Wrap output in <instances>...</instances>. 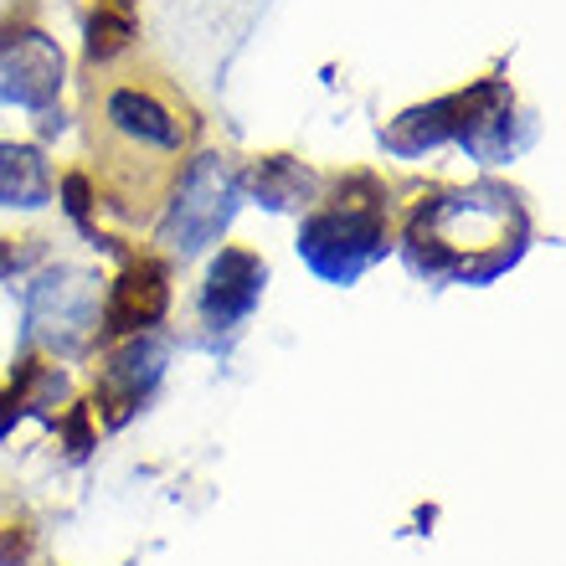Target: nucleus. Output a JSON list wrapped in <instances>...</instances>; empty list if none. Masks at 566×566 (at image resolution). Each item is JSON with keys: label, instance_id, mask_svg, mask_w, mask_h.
Instances as JSON below:
<instances>
[{"label": "nucleus", "instance_id": "nucleus-1", "mask_svg": "<svg viewBox=\"0 0 566 566\" xmlns=\"http://www.w3.org/2000/svg\"><path fill=\"white\" fill-rule=\"evenodd\" d=\"M525 253V211L500 186L443 196L432 207H418L407 227V258L418 273L432 279L490 283Z\"/></svg>", "mask_w": 566, "mask_h": 566}, {"label": "nucleus", "instance_id": "nucleus-2", "mask_svg": "<svg viewBox=\"0 0 566 566\" xmlns=\"http://www.w3.org/2000/svg\"><path fill=\"white\" fill-rule=\"evenodd\" d=\"M238 196H242V180L227 155H196L191 170L180 176L176 201L160 217V248L180 258H196L201 248H211L227 232V222H232Z\"/></svg>", "mask_w": 566, "mask_h": 566}, {"label": "nucleus", "instance_id": "nucleus-3", "mask_svg": "<svg viewBox=\"0 0 566 566\" xmlns=\"http://www.w3.org/2000/svg\"><path fill=\"white\" fill-rule=\"evenodd\" d=\"M387 211L381 201H345L304 222L298 258L325 283H356L360 273L387 258Z\"/></svg>", "mask_w": 566, "mask_h": 566}, {"label": "nucleus", "instance_id": "nucleus-4", "mask_svg": "<svg viewBox=\"0 0 566 566\" xmlns=\"http://www.w3.org/2000/svg\"><path fill=\"white\" fill-rule=\"evenodd\" d=\"M98 319H104V294L93 273L57 269L31 289V335L52 345L57 356H77L93 340Z\"/></svg>", "mask_w": 566, "mask_h": 566}, {"label": "nucleus", "instance_id": "nucleus-5", "mask_svg": "<svg viewBox=\"0 0 566 566\" xmlns=\"http://www.w3.org/2000/svg\"><path fill=\"white\" fill-rule=\"evenodd\" d=\"M62 88V52L42 31H15L0 42V98L21 108H46Z\"/></svg>", "mask_w": 566, "mask_h": 566}, {"label": "nucleus", "instance_id": "nucleus-6", "mask_svg": "<svg viewBox=\"0 0 566 566\" xmlns=\"http://www.w3.org/2000/svg\"><path fill=\"white\" fill-rule=\"evenodd\" d=\"M263 283H269L263 258L248 253V248H222V258L207 273V289H201V319L211 329H238L258 310Z\"/></svg>", "mask_w": 566, "mask_h": 566}, {"label": "nucleus", "instance_id": "nucleus-7", "mask_svg": "<svg viewBox=\"0 0 566 566\" xmlns=\"http://www.w3.org/2000/svg\"><path fill=\"white\" fill-rule=\"evenodd\" d=\"M160 376H165V345L149 340V335H135V340L104 366V376H98V397H104V407H108V422L129 418L149 391L160 387Z\"/></svg>", "mask_w": 566, "mask_h": 566}, {"label": "nucleus", "instance_id": "nucleus-8", "mask_svg": "<svg viewBox=\"0 0 566 566\" xmlns=\"http://www.w3.org/2000/svg\"><path fill=\"white\" fill-rule=\"evenodd\" d=\"M469 108H474V88L469 93H453V98H438V104H422V108H407L402 119H391V129L381 135V145L391 155H422V149H438L448 139L463 135V124H469Z\"/></svg>", "mask_w": 566, "mask_h": 566}, {"label": "nucleus", "instance_id": "nucleus-9", "mask_svg": "<svg viewBox=\"0 0 566 566\" xmlns=\"http://www.w3.org/2000/svg\"><path fill=\"white\" fill-rule=\"evenodd\" d=\"M165 304H170L165 269L160 263H139V269H129L114 283V294H108V304H104V319H108V329H119V335H145L165 314Z\"/></svg>", "mask_w": 566, "mask_h": 566}, {"label": "nucleus", "instance_id": "nucleus-10", "mask_svg": "<svg viewBox=\"0 0 566 566\" xmlns=\"http://www.w3.org/2000/svg\"><path fill=\"white\" fill-rule=\"evenodd\" d=\"M108 124L145 149H180V139H186L176 114L155 93H139V88H119L108 98Z\"/></svg>", "mask_w": 566, "mask_h": 566}, {"label": "nucleus", "instance_id": "nucleus-11", "mask_svg": "<svg viewBox=\"0 0 566 566\" xmlns=\"http://www.w3.org/2000/svg\"><path fill=\"white\" fill-rule=\"evenodd\" d=\"M52 196V176H46L42 149L31 145H0V207L36 211Z\"/></svg>", "mask_w": 566, "mask_h": 566}, {"label": "nucleus", "instance_id": "nucleus-12", "mask_svg": "<svg viewBox=\"0 0 566 566\" xmlns=\"http://www.w3.org/2000/svg\"><path fill=\"white\" fill-rule=\"evenodd\" d=\"M248 191H253L258 207L269 211H289V207H304L314 191V176L304 170L298 160L289 155H269V160L253 165V176H248Z\"/></svg>", "mask_w": 566, "mask_h": 566}, {"label": "nucleus", "instance_id": "nucleus-13", "mask_svg": "<svg viewBox=\"0 0 566 566\" xmlns=\"http://www.w3.org/2000/svg\"><path fill=\"white\" fill-rule=\"evenodd\" d=\"M129 36H135L129 11L104 6V11L93 15V27H88V52H93V57H114V52H124V46H129Z\"/></svg>", "mask_w": 566, "mask_h": 566}]
</instances>
